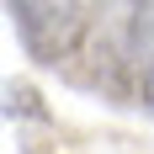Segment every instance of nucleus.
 I'll return each mask as SVG.
<instances>
[{
	"label": "nucleus",
	"mask_w": 154,
	"mask_h": 154,
	"mask_svg": "<svg viewBox=\"0 0 154 154\" xmlns=\"http://www.w3.org/2000/svg\"><path fill=\"white\" fill-rule=\"evenodd\" d=\"M128 96L154 117V0H143L128 32Z\"/></svg>",
	"instance_id": "7ed1b4c3"
},
{
	"label": "nucleus",
	"mask_w": 154,
	"mask_h": 154,
	"mask_svg": "<svg viewBox=\"0 0 154 154\" xmlns=\"http://www.w3.org/2000/svg\"><path fill=\"white\" fill-rule=\"evenodd\" d=\"M138 5L143 0H85V37L75 48L85 69H75V80L106 91L112 101H128V32H133Z\"/></svg>",
	"instance_id": "f257e3e1"
},
{
	"label": "nucleus",
	"mask_w": 154,
	"mask_h": 154,
	"mask_svg": "<svg viewBox=\"0 0 154 154\" xmlns=\"http://www.w3.org/2000/svg\"><path fill=\"white\" fill-rule=\"evenodd\" d=\"M11 112H27V117H48V112L37 106V96H32V91H16V101H11Z\"/></svg>",
	"instance_id": "20e7f679"
},
{
	"label": "nucleus",
	"mask_w": 154,
	"mask_h": 154,
	"mask_svg": "<svg viewBox=\"0 0 154 154\" xmlns=\"http://www.w3.org/2000/svg\"><path fill=\"white\" fill-rule=\"evenodd\" d=\"M11 16L21 32V48L48 69L69 64L85 37V0H11Z\"/></svg>",
	"instance_id": "f03ea898"
}]
</instances>
